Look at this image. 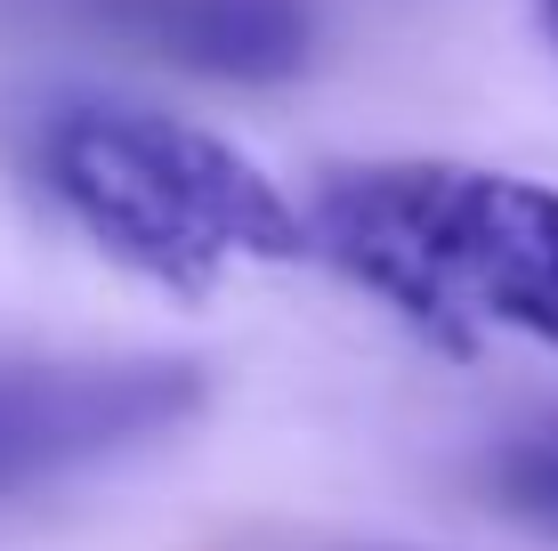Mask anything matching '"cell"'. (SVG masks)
<instances>
[{"label":"cell","instance_id":"2","mask_svg":"<svg viewBox=\"0 0 558 551\" xmlns=\"http://www.w3.org/2000/svg\"><path fill=\"white\" fill-rule=\"evenodd\" d=\"M307 227L405 316H477L558 349V187L477 163H356L316 187Z\"/></svg>","mask_w":558,"mask_h":551},{"label":"cell","instance_id":"6","mask_svg":"<svg viewBox=\"0 0 558 551\" xmlns=\"http://www.w3.org/2000/svg\"><path fill=\"white\" fill-rule=\"evenodd\" d=\"M543 33H550V49H558V0H543Z\"/></svg>","mask_w":558,"mask_h":551},{"label":"cell","instance_id":"1","mask_svg":"<svg viewBox=\"0 0 558 551\" xmlns=\"http://www.w3.org/2000/svg\"><path fill=\"white\" fill-rule=\"evenodd\" d=\"M33 179L106 260L170 292H210L243 260L276 268V260L316 252V227L283 203V187L243 146L154 106H49L33 122Z\"/></svg>","mask_w":558,"mask_h":551},{"label":"cell","instance_id":"4","mask_svg":"<svg viewBox=\"0 0 558 551\" xmlns=\"http://www.w3.org/2000/svg\"><path fill=\"white\" fill-rule=\"evenodd\" d=\"M82 16L113 41L179 73H210V82H283L316 49L300 0H82Z\"/></svg>","mask_w":558,"mask_h":551},{"label":"cell","instance_id":"3","mask_svg":"<svg viewBox=\"0 0 558 551\" xmlns=\"http://www.w3.org/2000/svg\"><path fill=\"white\" fill-rule=\"evenodd\" d=\"M203 414V366L186 357H49L0 366V503L65 487Z\"/></svg>","mask_w":558,"mask_h":551},{"label":"cell","instance_id":"5","mask_svg":"<svg viewBox=\"0 0 558 551\" xmlns=\"http://www.w3.org/2000/svg\"><path fill=\"white\" fill-rule=\"evenodd\" d=\"M494 495H502L518 519L534 527H558V422L550 430H526V439H510L502 454H494Z\"/></svg>","mask_w":558,"mask_h":551}]
</instances>
